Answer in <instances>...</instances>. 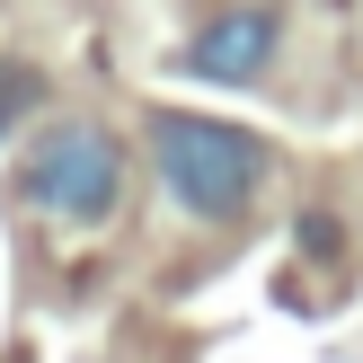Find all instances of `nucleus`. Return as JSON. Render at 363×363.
Here are the masks:
<instances>
[{
  "mask_svg": "<svg viewBox=\"0 0 363 363\" xmlns=\"http://www.w3.org/2000/svg\"><path fill=\"white\" fill-rule=\"evenodd\" d=\"M151 169L160 186H169L177 213H195V222H240L248 204H257L266 169H275V151H266L248 124L230 116H186V106H151Z\"/></svg>",
  "mask_w": 363,
  "mask_h": 363,
  "instance_id": "obj_1",
  "label": "nucleus"
},
{
  "mask_svg": "<svg viewBox=\"0 0 363 363\" xmlns=\"http://www.w3.org/2000/svg\"><path fill=\"white\" fill-rule=\"evenodd\" d=\"M18 195L35 213H53V222H71V230H98L116 213V195H124V142L106 124H89V116L45 124L27 142V160H18Z\"/></svg>",
  "mask_w": 363,
  "mask_h": 363,
  "instance_id": "obj_2",
  "label": "nucleus"
},
{
  "mask_svg": "<svg viewBox=\"0 0 363 363\" xmlns=\"http://www.w3.org/2000/svg\"><path fill=\"white\" fill-rule=\"evenodd\" d=\"M275 45H284V9L275 0H240V9H222V18H204V27L177 45V71H195V80H257L266 62H275Z\"/></svg>",
  "mask_w": 363,
  "mask_h": 363,
  "instance_id": "obj_3",
  "label": "nucleus"
},
{
  "mask_svg": "<svg viewBox=\"0 0 363 363\" xmlns=\"http://www.w3.org/2000/svg\"><path fill=\"white\" fill-rule=\"evenodd\" d=\"M35 89H45V80H35L27 62H0V133H9V124L35 106Z\"/></svg>",
  "mask_w": 363,
  "mask_h": 363,
  "instance_id": "obj_4",
  "label": "nucleus"
}]
</instances>
